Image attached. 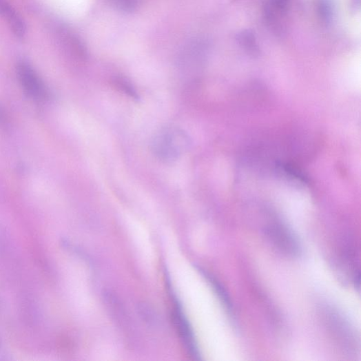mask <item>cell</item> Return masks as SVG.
Returning <instances> with one entry per match:
<instances>
[{"label": "cell", "instance_id": "cell-1", "mask_svg": "<svg viewBox=\"0 0 361 361\" xmlns=\"http://www.w3.org/2000/svg\"><path fill=\"white\" fill-rule=\"evenodd\" d=\"M191 144V138L185 130L169 126L155 134L150 142V149L159 161L171 163L184 156Z\"/></svg>", "mask_w": 361, "mask_h": 361}, {"label": "cell", "instance_id": "cell-2", "mask_svg": "<svg viewBox=\"0 0 361 361\" xmlns=\"http://www.w3.org/2000/svg\"><path fill=\"white\" fill-rule=\"evenodd\" d=\"M265 233L269 242L283 254L295 258L300 254V246L296 236L287 226L280 222L268 224Z\"/></svg>", "mask_w": 361, "mask_h": 361}, {"label": "cell", "instance_id": "cell-3", "mask_svg": "<svg viewBox=\"0 0 361 361\" xmlns=\"http://www.w3.org/2000/svg\"><path fill=\"white\" fill-rule=\"evenodd\" d=\"M17 76L25 92L34 99L41 101L48 97V89L33 67L21 61L17 67Z\"/></svg>", "mask_w": 361, "mask_h": 361}, {"label": "cell", "instance_id": "cell-4", "mask_svg": "<svg viewBox=\"0 0 361 361\" xmlns=\"http://www.w3.org/2000/svg\"><path fill=\"white\" fill-rule=\"evenodd\" d=\"M172 299L174 305L173 318L177 333L191 355L196 359H200V353L189 321L183 313L178 300L175 296H173Z\"/></svg>", "mask_w": 361, "mask_h": 361}, {"label": "cell", "instance_id": "cell-5", "mask_svg": "<svg viewBox=\"0 0 361 361\" xmlns=\"http://www.w3.org/2000/svg\"><path fill=\"white\" fill-rule=\"evenodd\" d=\"M290 0H267L264 14L266 23L273 32L280 34L284 29Z\"/></svg>", "mask_w": 361, "mask_h": 361}, {"label": "cell", "instance_id": "cell-6", "mask_svg": "<svg viewBox=\"0 0 361 361\" xmlns=\"http://www.w3.org/2000/svg\"><path fill=\"white\" fill-rule=\"evenodd\" d=\"M0 17L8 23L17 38L19 39L24 38L26 34L25 22L17 10L6 0H0Z\"/></svg>", "mask_w": 361, "mask_h": 361}, {"label": "cell", "instance_id": "cell-7", "mask_svg": "<svg viewBox=\"0 0 361 361\" xmlns=\"http://www.w3.org/2000/svg\"><path fill=\"white\" fill-rule=\"evenodd\" d=\"M236 41L238 46L248 55L258 57L260 53L255 34L250 29H245L236 36Z\"/></svg>", "mask_w": 361, "mask_h": 361}, {"label": "cell", "instance_id": "cell-8", "mask_svg": "<svg viewBox=\"0 0 361 361\" xmlns=\"http://www.w3.org/2000/svg\"><path fill=\"white\" fill-rule=\"evenodd\" d=\"M63 34L65 46L68 50L76 59L84 61L87 57V52L81 40L69 31L63 32Z\"/></svg>", "mask_w": 361, "mask_h": 361}, {"label": "cell", "instance_id": "cell-9", "mask_svg": "<svg viewBox=\"0 0 361 361\" xmlns=\"http://www.w3.org/2000/svg\"><path fill=\"white\" fill-rule=\"evenodd\" d=\"M316 12L323 24L329 25L332 23L336 13L333 0H316Z\"/></svg>", "mask_w": 361, "mask_h": 361}, {"label": "cell", "instance_id": "cell-10", "mask_svg": "<svg viewBox=\"0 0 361 361\" xmlns=\"http://www.w3.org/2000/svg\"><path fill=\"white\" fill-rule=\"evenodd\" d=\"M112 83L118 92L123 93L133 100H139L136 89L128 79L123 76H115L112 80Z\"/></svg>", "mask_w": 361, "mask_h": 361}, {"label": "cell", "instance_id": "cell-11", "mask_svg": "<svg viewBox=\"0 0 361 361\" xmlns=\"http://www.w3.org/2000/svg\"><path fill=\"white\" fill-rule=\"evenodd\" d=\"M204 276L207 278L210 285L216 291L218 298L221 300V302L225 309L229 312H232V304L229 293L225 290V287L217 280L214 276H210L205 272H203Z\"/></svg>", "mask_w": 361, "mask_h": 361}, {"label": "cell", "instance_id": "cell-12", "mask_svg": "<svg viewBox=\"0 0 361 361\" xmlns=\"http://www.w3.org/2000/svg\"><path fill=\"white\" fill-rule=\"evenodd\" d=\"M107 2L118 11L131 12L138 7V0H107Z\"/></svg>", "mask_w": 361, "mask_h": 361}, {"label": "cell", "instance_id": "cell-13", "mask_svg": "<svg viewBox=\"0 0 361 361\" xmlns=\"http://www.w3.org/2000/svg\"><path fill=\"white\" fill-rule=\"evenodd\" d=\"M2 353H3V346H2L1 341H0V354H1Z\"/></svg>", "mask_w": 361, "mask_h": 361}]
</instances>
